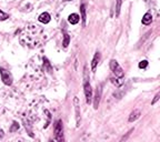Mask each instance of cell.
Masks as SVG:
<instances>
[{"mask_svg":"<svg viewBox=\"0 0 160 142\" xmlns=\"http://www.w3.org/2000/svg\"><path fill=\"white\" fill-rule=\"evenodd\" d=\"M55 140L57 142H65L63 138V128H62V121L58 120L55 125Z\"/></svg>","mask_w":160,"mask_h":142,"instance_id":"1","label":"cell"},{"mask_svg":"<svg viewBox=\"0 0 160 142\" xmlns=\"http://www.w3.org/2000/svg\"><path fill=\"white\" fill-rule=\"evenodd\" d=\"M151 21H152V16H151V13L150 12L145 13V16L142 17V23L143 25H150Z\"/></svg>","mask_w":160,"mask_h":142,"instance_id":"11","label":"cell"},{"mask_svg":"<svg viewBox=\"0 0 160 142\" xmlns=\"http://www.w3.org/2000/svg\"><path fill=\"white\" fill-rule=\"evenodd\" d=\"M99 99H100V90H97L96 100H95V103H93V105H95V109H97V108H98V105H99Z\"/></svg>","mask_w":160,"mask_h":142,"instance_id":"13","label":"cell"},{"mask_svg":"<svg viewBox=\"0 0 160 142\" xmlns=\"http://www.w3.org/2000/svg\"><path fill=\"white\" fill-rule=\"evenodd\" d=\"M2 137H3V131L1 129H0V139H1Z\"/></svg>","mask_w":160,"mask_h":142,"instance_id":"19","label":"cell"},{"mask_svg":"<svg viewBox=\"0 0 160 142\" xmlns=\"http://www.w3.org/2000/svg\"><path fill=\"white\" fill-rule=\"evenodd\" d=\"M49 142H53V141H52V140H50V141H49Z\"/></svg>","mask_w":160,"mask_h":142,"instance_id":"20","label":"cell"},{"mask_svg":"<svg viewBox=\"0 0 160 142\" xmlns=\"http://www.w3.org/2000/svg\"><path fill=\"white\" fill-rule=\"evenodd\" d=\"M139 117H140V110H138V109L133 110L129 115V122H133V121H136L137 119H139Z\"/></svg>","mask_w":160,"mask_h":142,"instance_id":"8","label":"cell"},{"mask_svg":"<svg viewBox=\"0 0 160 142\" xmlns=\"http://www.w3.org/2000/svg\"><path fill=\"white\" fill-rule=\"evenodd\" d=\"M147 66H148L147 60H142V61H140V62H139V68H140V69H145V68H147Z\"/></svg>","mask_w":160,"mask_h":142,"instance_id":"16","label":"cell"},{"mask_svg":"<svg viewBox=\"0 0 160 142\" xmlns=\"http://www.w3.org/2000/svg\"><path fill=\"white\" fill-rule=\"evenodd\" d=\"M18 129H19V125H18V123L16 122V121H13L12 127L10 128V131H11V132H15L16 130H18Z\"/></svg>","mask_w":160,"mask_h":142,"instance_id":"17","label":"cell"},{"mask_svg":"<svg viewBox=\"0 0 160 142\" xmlns=\"http://www.w3.org/2000/svg\"><path fill=\"white\" fill-rule=\"evenodd\" d=\"M0 75H1V80L6 86H11L12 85V76L9 71L5 70L3 68H0Z\"/></svg>","mask_w":160,"mask_h":142,"instance_id":"3","label":"cell"},{"mask_svg":"<svg viewBox=\"0 0 160 142\" xmlns=\"http://www.w3.org/2000/svg\"><path fill=\"white\" fill-rule=\"evenodd\" d=\"M8 18H9V16L6 12H3L2 10H0V21H3V20L8 19Z\"/></svg>","mask_w":160,"mask_h":142,"instance_id":"15","label":"cell"},{"mask_svg":"<svg viewBox=\"0 0 160 142\" xmlns=\"http://www.w3.org/2000/svg\"><path fill=\"white\" fill-rule=\"evenodd\" d=\"M69 41H70V37H69V35L68 33H65V40H63V47L65 48H67L68 47V45H69Z\"/></svg>","mask_w":160,"mask_h":142,"instance_id":"14","label":"cell"},{"mask_svg":"<svg viewBox=\"0 0 160 142\" xmlns=\"http://www.w3.org/2000/svg\"><path fill=\"white\" fill-rule=\"evenodd\" d=\"M158 100H159V95H156V97H155V99H153V100H152V102H151V105H153L156 102H157Z\"/></svg>","mask_w":160,"mask_h":142,"instance_id":"18","label":"cell"},{"mask_svg":"<svg viewBox=\"0 0 160 142\" xmlns=\"http://www.w3.org/2000/svg\"><path fill=\"white\" fill-rule=\"evenodd\" d=\"M73 105H75L76 110V122H77V127L80 125V111H79V99L77 97L73 98Z\"/></svg>","mask_w":160,"mask_h":142,"instance_id":"5","label":"cell"},{"mask_svg":"<svg viewBox=\"0 0 160 142\" xmlns=\"http://www.w3.org/2000/svg\"><path fill=\"white\" fill-rule=\"evenodd\" d=\"M79 20H80V17L77 13H71V15L68 17V21H69L71 25H77V23L79 22Z\"/></svg>","mask_w":160,"mask_h":142,"instance_id":"7","label":"cell"},{"mask_svg":"<svg viewBox=\"0 0 160 142\" xmlns=\"http://www.w3.org/2000/svg\"><path fill=\"white\" fill-rule=\"evenodd\" d=\"M80 12H81V19H82L83 26H86V21H87V13H86V5L82 3L80 6Z\"/></svg>","mask_w":160,"mask_h":142,"instance_id":"10","label":"cell"},{"mask_svg":"<svg viewBox=\"0 0 160 142\" xmlns=\"http://www.w3.org/2000/svg\"><path fill=\"white\" fill-rule=\"evenodd\" d=\"M121 0H117V6H116V17H119L120 13V8H121Z\"/></svg>","mask_w":160,"mask_h":142,"instance_id":"12","label":"cell"},{"mask_svg":"<svg viewBox=\"0 0 160 142\" xmlns=\"http://www.w3.org/2000/svg\"><path fill=\"white\" fill-rule=\"evenodd\" d=\"M110 69H111L113 75L117 78H123V76H125L122 68L120 67L119 63H118L116 60H111V61H110Z\"/></svg>","mask_w":160,"mask_h":142,"instance_id":"2","label":"cell"},{"mask_svg":"<svg viewBox=\"0 0 160 142\" xmlns=\"http://www.w3.org/2000/svg\"><path fill=\"white\" fill-rule=\"evenodd\" d=\"M99 60H100V53L99 52H96L95 57H93L92 61H91V69L92 71H95L96 68H97V65L99 63Z\"/></svg>","mask_w":160,"mask_h":142,"instance_id":"9","label":"cell"},{"mask_svg":"<svg viewBox=\"0 0 160 142\" xmlns=\"http://www.w3.org/2000/svg\"><path fill=\"white\" fill-rule=\"evenodd\" d=\"M39 21L41 23H48L50 22V20H51V17H50V15L48 12H42L41 15L39 16Z\"/></svg>","mask_w":160,"mask_h":142,"instance_id":"6","label":"cell"},{"mask_svg":"<svg viewBox=\"0 0 160 142\" xmlns=\"http://www.w3.org/2000/svg\"><path fill=\"white\" fill-rule=\"evenodd\" d=\"M83 88H85L86 101H87V103H90V102H91V100H92V89H91V86H90V83L88 82L87 78H86V80H85Z\"/></svg>","mask_w":160,"mask_h":142,"instance_id":"4","label":"cell"}]
</instances>
